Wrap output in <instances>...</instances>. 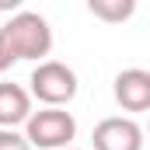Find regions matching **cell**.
Segmentation results:
<instances>
[{
	"instance_id": "6da1fadb",
	"label": "cell",
	"mask_w": 150,
	"mask_h": 150,
	"mask_svg": "<svg viewBox=\"0 0 150 150\" xmlns=\"http://www.w3.org/2000/svg\"><path fill=\"white\" fill-rule=\"evenodd\" d=\"M52 52V28L38 11H18L0 25V74L21 59H45Z\"/></svg>"
},
{
	"instance_id": "7a4b0ae2",
	"label": "cell",
	"mask_w": 150,
	"mask_h": 150,
	"mask_svg": "<svg viewBox=\"0 0 150 150\" xmlns=\"http://www.w3.org/2000/svg\"><path fill=\"white\" fill-rule=\"evenodd\" d=\"M28 84H32L28 87L32 98L42 101V108H67L77 98V74L74 67H67L59 59H42L32 70Z\"/></svg>"
},
{
	"instance_id": "3957f363",
	"label": "cell",
	"mask_w": 150,
	"mask_h": 150,
	"mask_svg": "<svg viewBox=\"0 0 150 150\" xmlns=\"http://www.w3.org/2000/svg\"><path fill=\"white\" fill-rule=\"evenodd\" d=\"M25 136L32 150H67L77 140V119L67 108H38L25 122Z\"/></svg>"
},
{
	"instance_id": "277c9868",
	"label": "cell",
	"mask_w": 150,
	"mask_h": 150,
	"mask_svg": "<svg viewBox=\"0 0 150 150\" xmlns=\"http://www.w3.org/2000/svg\"><path fill=\"white\" fill-rule=\"evenodd\" d=\"M91 147L94 150H143L147 147V133L129 115H108V119H101L94 126Z\"/></svg>"
},
{
	"instance_id": "5b68a950",
	"label": "cell",
	"mask_w": 150,
	"mask_h": 150,
	"mask_svg": "<svg viewBox=\"0 0 150 150\" xmlns=\"http://www.w3.org/2000/svg\"><path fill=\"white\" fill-rule=\"evenodd\" d=\"M112 94L119 108H126V112H150V70H143V67L119 70L112 80Z\"/></svg>"
},
{
	"instance_id": "8992f818",
	"label": "cell",
	"mask_w": 150,
	"mask_h": 150,
	"mask_svg": "<svg viewBox=\"0 0 150 150\" xmlns=\"http://www.w3.org/2000/svg\"><path fill=\"white\" fill-rule=\"evenodd\" d=\"M32 91L14 84V80H0V129H18L32 119Z\"/></svg>"
},
{
	"instance_id": "52a82bcc",
	"label": "cell",
	"mask_w": 150,
	"mask_h": 150,
	"mask_svg": "<svg viewBox=\"0 0 150 150\" xmlns=\"http://www.w3.org/2000/svg\"><path fill=\"white\" fill-rule=\"evenodd\" d=\"M87 11L105 25H122L136 14V0H87Z\"/></svg>"
},
{
	"instance_id": "ba28073f",
	"label": "cell",
	"mask_w": 150,
	"mask_h": 150,
	"mask_svg": "<svg viewBox=\"0 0 150 150\" xmlns=\"http://www.w3.org/2000/svg\"><path fill=\"white\" fill-rule=\"evenodd\" d=\"M0 150H32V143L18 129H0Z\"/></svg>"
},
{
	"instance_id": "9c48e42d",
	"label": "cell",
	"mask_w": 150,
	"mask_h": 150,
	"mask_svg": "<svg viewBox=\"0 0 150 150\" xmlns=\"http://www.w3.org/2000/svg\"><path fill=\"white\" fill-rule=\"evenodd\" d=\"M143 133H147V143H150V126H147V129H143Z\"/></svg>"
},
{
	"instance_id": "30bf717a",
	"label": "cell",
	"mask_w": 150,
	"mask_h": 150,
	"mask_svg": "<svg viewBox=\"0 0 150 150\" xmlns=\"http://www.w3.org/2000/svg\"><path fill=\"white\" fill-rule=\"evenodd\" d=\"M67 150H80V147H67Z\"/></svg>"
}]
</instances>
